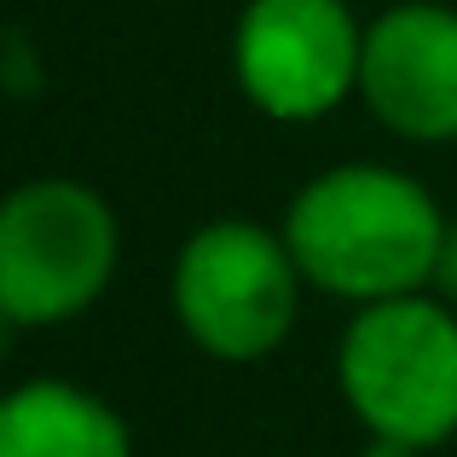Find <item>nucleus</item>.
I'll return each mask as SVG.
<instances>
[{
  "instance_id": "nucleus-1",
  "label": "nucleus",
  "mask_w": 457,
  "mask_h": 457,
  "mask_svg": "<svg viewBox=\"0 0 457 457\" xmlns=\"http://www.w3.org/2000/svg\"><path fill=\"white\" fill-rule=\"evenodd\" d=\"M284 244L312 290L342 302H394L435 278L446 214L411 174L347 162L307 179L284 214Z\"/></svg>"
},
{
  "instance_id": "nucleus-2",
  "label": "nucleus",
  "mask_w": 457,
  "mask_h": 457,
  "mask_svg": "<svg viewBox=\"0 0 457 457\" xmlns=\"http://www.w3.org/2000/svg\"><path fill=\"white\" fill-rule=\"evenodd\" d=\"M336 377L370 440L440 446L457 435V312L423 290L359 307L342 330Z\"/></svg>"
},
{
  "instance_id": "nucleus-3",
  "label": "nucleus",
  "mask_w": 457,
  "mask_h": 457,
  "mask_svg": "<svg viewBox=\"0 0 457 457\" xmlns=\"http://www.w3.org/2000/svg\"><path fill=\"white\" fill-rule=\"evenodd\" d=\"M302 267L261 220H209L174 255V319L209 359L255 365L278 353L302 307Z\"/></svg>"
},
{
  "instance_id": "nucleus-4",
  "label": "nucleus",
  "mask_w": 457,
  "mask_h": 457,
  "mask_svg": "<svg viewBox=\"0 0 457 457\" xmlns=\"http://www.w3.org/2000/svg\"><path fill=\"white\" fill-rule=\"evenodd\" d=\"M116 214L81 179H29L0 209V312L18 330L64 324L116 272Z\"/></svg>"
},
{
  "instance_id": "nucleus-5",
  "label": "nucleus",
  "mask_w": 457,
  "mask_h": 457,
  "mask_svg": "<svg viewBox=\"0 0 457 457\" xmlns=\"http://www.w3.org/2000/svg\"><path fill=\"white\" fill-rule=\"evenodd\" d=\"M365 29L347 0H249L232 35L244 99L272 122H319L359 93Z\"/></svg>"
},
{
  "instance_id": "nucleus-6",
  "label": "nucleus",
  "mask_w": 457,
  "mask_h": 457,
  "mask_svg": "<svg viewBox=\"0 0 457 457\" xmlns=\"http://www.w3.org/2000/svg\"><path fill=\"white\" fill-rule=\"evenodd\" d=\"M359 99L400 139H457V12L440 0H400L370 18Z\"/></svg>"
},
{
  "instance_id": "nucleus-7",
  "label": "nucleus",
  "mask_w": 457,
  "mask_h": 457,
  "mask_svg": "<svg viewBox=\"0 0 457 457\" xmlns=\"http://www.w3.org/2000/svg\"><path fill=\"white\" fill-rule=\"evenodd\" d=\"M0 457H134V435L99 394L41 377L0 405Z\"/></svg>"
},
{
  "instance_id": "nucleus-8",
  "label": "nucleus",
  "mask_w": 457,
  "mask_h": 457,
  "mask_svg": "<svg viewBox=\"0 0 457 457\" xmlns=\"http://www.w3.org/2000/svg\"><path fill=\"white\" fill-rule=\"evenodd\" d=\"M435 284L446 302H457V226H446V244H440V255H435Z\"/></svg>"
},
{
  "instance_id": "nucleus-9",
  "label": "nucleus",
  "mask_w": 457,
  "mask_h": 457,
  "mask_svg": "<svg viewBox=\"0 0 457 457\" xmlns=\"http://www.w3.org/2000/svg\"><path fill=\"white\" fill-rule=\"evenodd\" d=\"M365 457H417V446H400V440H377Z\"/></svg>"
}]
</instances>
